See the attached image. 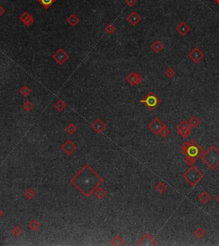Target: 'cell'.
<instances>
[{
    "label": "cell",
    "mask_w": 219,
    "mask_h": 246,
    "mask_svg": "<svg viewBox=\"0 0 219 246\" xmlns=\"http://www.w3.org/2000/svg\"><path fill=\"white\" fill-rule=\"evenodd\" d=\"M23 108L26 112H31V111L34 109V104L31 102L30 100H26L23 104Z\"/></svg>",
    "instance_id": "30"
},
{
    "label": "cell",
    "mask_w": 219,
    "mask_h": 246,
    "mask_svg": "<svg viewBox=\"0 0 219 246\" xmlns=\"http://www.w3.org/2000/svg\"><path fill=\"white\" fill-rule=\"evenodd\" d=\"M61 149L63 153L67 155H71L73 154L77 149V146L74 143V142H72L71 140H67L61 145Z\"/></svg>",
    "instance_id": "10"
},
{
    "label": "cell",
    "mask_w": 219,
    "mask_h": 246,
    "mask_svg": "<svg viewBox=\"0 0 219 246\" xmlns=\"http://www.w3.org/2000/svg\"><path fill=\"white\" fill-rule=\"evenodd\" d=\"M164 125H165L163 124V122H162V120H161L159 118L157 117V118H154V119L149 124L148 129L151 130V131H152V132L154 133V134L159 135L161 130L163 128Z\"/></svg>",
    "instance_id": "9"
},
{
    "label": "cell",
    "mask_w": 219,
    "mask_h": 246,
    "mask_svg": "<svg viewBox=\"0 0 219 246\" xmlns=\"http://www.w3.org/2000/svg\"><path fill=\"white\" fill-rule=\"evenodd\" d=\"M195 162H196V160L194 159L190 158V157H185V163L187 165H189V166L194 165Z\"/></svg>",
    "instance_id": "36"
},
{
    "label": "cell",
    "mask_w": 219,
    "mask_h": 246,
    "mask_svg": "<svg viewBox=\"0 0 219 246\" xmlns=\"http://www.w3.org/2000/svg\"><path fill=\"white\" fill-rule=\"evenodd\" d=\"M175 30L181 36H185L189 33L191 28L189 27V25H187V23H186L185 22H182L176 27Z\"/></svg>",
    "instance_id": "16"
},
{
    "label": "cell",
    "mask_w": 219,
    "mask_h": 246,
    "mask_svg": "<svg viewBox=\"0 0 219 246\" xmlns=\"http://www.w3.org/2000/svg\"><path fill=\"white\" fill-rule=\"evenodd\" d=\"M160 102H161V100H160L159 98L152 91L149 92L144 99H141V103L144 104L150 111L154 110L159 105Z\"/></svg>",
    "instance_id": "5"
},
{
    "label": "cell",
    "mask_w": 219,
    "mask_h": 246,
    "mask_svg": "<svg viewBox=\"0 0 219 246\" xmlns=\"http://www.w3.org/2000/svg\"><path fill=\"white\" fill-rule=\"evenodd\" d=\"M111 244L113 246H123L125 244V243H124V240H123L122 237H120L119 235H116L115 238H113L112 239Z\"/></svg>",
    "instance_id": "21"
},
{
    "label": "cell",
    "mask_w": 219,
    "mask_h": 246,
    "mask_svg": "<svg viewBox=\"0 0 219 246\" xmlns=\"http://www.w3.org/2000/svg\"><path fill=\"white\" fill-rule=\"evenodd\" d=\"M11 233L13 234V235L15 236V237H19V236L22 235V233H23V230H22V228L20 227V226H14V227L12 228L11 229Z\"/></svg>",
    "instance_id": "32"
},
{
    "label": "cell",
    "mask_w": 219,
    "mask_h": 246,
    "mask_svg": "<svg viewBox=\"0 0 219 246\" xmlns=\"http://www.w3.org/2000/svg\"><path fill=\"white\" fill-rule=\"evenodd\" d=\"M126 81L128 82V84L131 86H136V85H140L144 80V77L141 76L140 73H136V72H130L128 76L126 77Z\"/></svg>",
    "instance_id": "8"
},
{
    "label": "cell",
    "mask_w": 219,
    "mask_h": 246,
    "mask_svg": "<svg viewBox=\"0 0 219 246\" xmlns=\"http://www.w3.org/2000/svg\"><path fill=\"white\" fill-rule=\"evenodd\" d=\"M194 235L196 236L198 239H202L205 235V231L202 227H198L194 231Z\"/></svg>",
    "instance_id": "31"
},
{
    "label": "cell",
    "mask_w": 219,
    "mask_h": 246,
    "mask_svg": "<svg viewBox=\"0 0 219 246\" xmlns=\"http://www.w3.org/2000/svg\"><path fill=\"white\" fill-rule=\"evenodd\" d=\"M138 245L140 246H150V245H157V242L155 239L152 238L149 233H145L137 243Z\"/></svg>",
    "instance_id": "13"
},
{
    "label": "cell",
    "mask_w": 219,
    "mask_h": 246,
    "mask_svg": "<svg viewBox=\"0 0 219 246\" xmlns=\"http://www.w3.org/2000/svg\"><path fill=\"white\" fill-rule=\"evenodd\" d=\"M93 194L95 195V196H96L97 198L99 199V200H102V199H104V197L106 196V191H105V190H104V188L99 186V187H97L96 189L94 190Z\"/></svg>",
    "instance_id": "18"
},
{
    "label": "cell",
    "mask_w": 219,
    "mask_h": 246,
    "mask_svg": "<svg viewBox=\"0 0 219 246\" xmlns=\"http://www.w3.org/2000/svg\"><path fill=\"white\" fill-rule=\"evenodd\" d=\"M125 3L129 7H133L137 3V0H125Z\"/></svg>",
    "instance_id": "37"
},
{
    "label": "cell",
    "mask_w": 219,
    "mask_h": 246,
    "mask_svg": "<svg viewBox=\"0 0 219 246\" xmlns=\"http://www.w3.org/2000/svg\"><path fill=\"white\" fill-rule=\"evenodd\" d=\"M52 59H54L58 65H63L65 63L67 62L69 59V54L67 51H65L63 48H58V50L53 53Z\"/></svg>",
    "instance_id": "7"
},
{
    "label": "cell",
    "mask_w": 219,
    "mask_h": 246,
    "mask_svg": "<svg viewBox=\"0 0 219 246\" xmlns=\"http://www.w3.org/2000/svg\"><path fill=\"white\" fill-rule=\"evenodd\" d=\"M204 54L203 51H201V50L199 47H194L188 53V58H189L194 64H198L199 62H200L202 59H204Z\"/></svg>",
    "instance_id": "11"
},
{
    "label": "cell",
    "mask_w": 219,
    "mask_h": 246,
    "mask_svg": "<svg viewBox=\"0 0 219 246\" xmlns=\"http://www.w3.org/2000/svg\"><path fill=\"white\" fill-rule=\"evenodd\" d=\"M215 2L217 3V4H219V0H215Z\"/></svg>",
    "instance_id": "41"
},
{
    "label": "cell",
    "mask_w": 219,
    "mask_h": 246,
    "mask_svg": "<svg viewBox=\"0 0 219 246\" xmlns=\"http://www.w3.org/2000/svg\"><path fill=\"white\" fill-rule=\"evenodd\" d=\"M31 92H32L31 88L28 86H27V85H23V86H22L21 88H19V94L21 95H23V97L28 96L31 94Z\"/></svg>",
    "instance_id": "22"
},
{
    "label": "cell",
    "mask_w": 219,
    "mask_h": 246,
    "mask_svg": "<svg viewBox=\"0 0 219 246\" xmlns=\"http://www.w3.org/2000/svg\"><path fill=\"white\" fill-rule=\"evenodd\" d=\"M188 123H189V125L192 126V128H195V127H197L198 125L200 124V119L198 118V117H196V116H193V117L189 119Z\"/></svg>",
    "instance_id": "28"
},
{
    "label": "cell",
    "mask_w": 219,
    "mask_h": 246,
    "mask_svg": "<svg viewBox=\"0 0 219 246\" xmlns=\"http://www.w3.org/2000/svg\"><path fill=\"white\" fill-rule=\"evenodd\" d=\"M91 128L93 129L97 134H101L102 132H104L105 129L107 128V125L100 118H97L93 124L91 125Z\"/></svg>",
    "instance_id": "12"
},
{
    "label": "cell",
    "mask_w": 219,
    "mask_h": 246,
    "mask_svg": "<svg viewBox=\"0 0 219 246\" xmlns=\"http://www.w3.org/2000/svg\"><path fill=\"white\" fill-rule=\"evenodd\" d=\"M164 74H165V76H166L169 79H172V78L175 76V71L174 69H172V68H168L167 70H165Z\"/></svg>",
    "instance_id": "33"
},
{
    "label": "cell",
    "mask_w": 219,
    "mask_h": 246,
    "mask_svg": "<svg viewBox=\"0 0 219 246\" xmlns=\"http://www.w3.org/2000/svg\"><path fill=\"white\" fill-rule=\"evenodd\" d=\"M66 22H67L69 26H71V27H75V26L77 25L79 22H80V18H79L78 16L75 15V14L73 13V14H71V15L66 19Z\"/></svg>",
    "instance_id": "17"
},
{
    "label": "cell",
    "mask_w": 219,
    "mask_h": 246,
    "mask_svg": "<svg viewBox=\"0 0 219 246\" xmlns=\"http://www.w3.org/2000/svg\"><path fill=\"white\" fill-rule=\"evenodd\" d=\"M3 215H4V213H3V211H2V210L0 209V218L3 216Z\"/></svg>",
    "instance_id": "40"
},
{
    "label": "cell",
    "mask_w": 219,
    "mask_h": 246,
    "mask_svg": "<svg viewBox=\"0 0 219 246\" xmlns=\"http://www.w3.org/2000/svg\"><path fill=\"white\" fill-rule=\"evenodd\" d=\"M155 189H156V191H158V192H159L160 194H162V193H163L164 191L167 190V185L164 184V183H163V182H159V183L156 185Z\"/></svg>",
    "instance_id": "29"
},
{
    "label": "cell",
    "mask_w": 219,
    "mask_h": 246,
    "mask_svg": "<svg viewBox=\"0 0 219 246\" xmlns=\"http://www.w3.org/2000/svg\"><path fill=\"white\" fill-rule=\"evenodd\" d=\"M103 182V178L89 164L83 165L70 179L71 184L86 197H89L94 190L100 186Z\"/></svg>",
    "instance_id": "1"
},
{
    "label": "cell",
    "mask_w": 219,
    "mask_h": 246,
    "mask_svg": "<svg viewBox=\"0 0 219 246\" xmlns=\"http://www.w3.org/2000/svg\"><path fill=\"white\" fill-rule=\"evenodd\" d=\"M181 149H182V154L185 157H190L194 159L195 160L201 158L204 152L200 145L194 140L183 143L182 144Z\"/></svg>",
    "instance_id": "2"
},
{
    "label": "cell",
    "mask_w": 219,
    "mask_h": 246,
    "mask_svg": "<svg viewBox=\"0 0 219 246\" xmlns=\"http://www.w3.org/2000/svg\"><path fill=\"white\" fill-rule=\"evenodd\" d=\"M116 31V27L114 26L113 23H109L106 27H105V32L108 33L109 34H112Z\"/></svg>",
    "instance_id": "34"
},
{
    "label": "cell",
    "mask_w": 219,
    "mask_h": 246,
    "mask_svg": "<svg viewBox=\"0 0 219 246\" xmlns=\"http://www.w3.org/2000/svg\"><path fill=\"white\" fill-rule=\"evenodd\" d=\"M176 130L178 132L179 136L182 138H187L189 136L191 130H192V126L189 125L188 121L187 120H182L176 126Z\"/></svg>",
    "instance_id": "6"
},
{
    "label": "cell",
    "mask_w": 219,
    "mask_h": 246,
    "mask_svg": "<svg viewBox=\"0 0 219 246\" xmlns=\"http://www.w3.org/2000/svg\"><path fill=\"white\" fill-rule=\"evenodd\" d=\"M35 195H36V192L33 189H31V188H28V189H27L26 191H24V196L27 199H28V200L34 199Z\"/></svg>",
    "instance_id": "25"
},
{
    "label": "cell",
    "mask_w": 219,
    "mask_h": 246,
    "mask_svg": "<svg viewBox=\"0 0 219 246\" xmlns=\"http://www.w3.org/2000/svg\"><path fill=\"white\" fill-rule=\"evenodd\" d=\"M40 222H38L35 219L32 220V221L28 223V228H29L30 230H32V231H36L37 230L40 229Z\"/></svg>",
    "instance_id": "24"
},
{
    "label": "cell",
    "mask_w": 219,
    "mask_h": 246,
    "mask_svg": "<svg viewBox=\"0 0 219 246\" xmlns=\"http://www.w3.org/2000/svg\"><path fill=\"white\" fill-rule=\"evenodd\" d=\"M66 103L63 101V99H58L57 101H56V102L54 103V107H55V109H56L57 112H63V110L66 108Z\"/></svg>",
    "instance_id": "20"
},
{
    "label": "cell",
    "mask_w": 219,
    "mask_h": 246,
    "mask_svg": "<svg viewBox=\"0 0 219 246\" xmlns=\"http://www.w3.org/2000/svg\"><path fill=\"white\" fill-rule=\"evenodd\" d=\"M127 21L132 26H136L141 21V16L136 11H132L129 15L127 16Z\"/></svg>",
    "instance_id": "15"
},
{
    "label": "cell",
    "mask_w": 219,
    "mask_h": 246,
    "mask_svg": "<svg viewBox=\"0 0 219 246\" xmlns=\"http://www.w3.org/2000/svg\"><path fill=\"white\" fill-rule=\"evenodd\" d=\"M4 13H5V10H4V8L0 4V17L2 16V15H4Z\"/></svg>",
    "instance_id": "38"
},
{
    "label": "cell",
    "mask_w": 219,
    "mask_h": 246,
    "mask_svg": "<svg viewBox=\"0 0 219 246\" xmlns=\"http://www.w3.org/2000/svg\"><path fill=\"white\" fill-rule=\"evenodd\" d=\"M216 201L218 202L219 203V194L217 195V197H216Z\"/></svg>",
    "instance_id": "39"
},
{
    "label": "cell",
    "mask_w": 219,
    "mask_h": 246,
    "mask_svg": "<svg viewBox=\"0 0 219 246\" xmlns=\"http://www.w3.org/2000/svg\"><path fill=\"white\" fill-rule=\"evenodd\" d=\"M151 49L154 51L155 53H159L160 51L163 49V46L162 42L159 41H155L151 45Z\"/></svg>",
    "instance_id": "19"
},
{
    "label": "cell",
    "mask_w": 219,
    "mask_h": 246,
    "mask_svg": "<svg viewBox=\"0 0 219 246\" xmlns=\"http://www.w3.org/2000/svg\"><path fill=\"white\" fill-rule=\"evenodd\" d=\"M20 21L23 22L24 25L29 28L34 23V19L33 15L30 14L28 11H24L22 15H20Z\"/></svg>",
    "instance_id": "14"
},
{
    "label": "cell",
    "mask_w": 219,
    "mask_h": 246,
    "mask_svg": "<svg viewBox=\"0 0 219 246\" xmlns=\"http://www.w3.org/2000/svg\"><path fill=\"white\" fill-rule=\"evenodd\" d=\"M199 199H200V201L202 203L205 204V203H207V202L211 200V196H210V195L208 194L207 192L203 191L200 195V196H199Z\"/></svg>",
    "instance_id": "27"
},
{
    "label": "cell",
    "mask_w": 219,
    "mask_h": 246,
    "mask_svg": "<svg viewBox=\"0 0 219 246\" xmlns=\"http://www.w3.org/2000/svg\"><path fill=\"white\" fill-rule=\"evenodd\" d=\"M65 130H66V132H67L69 135L72 136V135H74V133L77 131V127L75 126L74 124H69V125L66 126Z\"/></svg>",
    "instance_id": "26"
},
{
    "label": "cell",
    "mask_w": 219,
    "mask_h": 246,
    "mask_svg": "<svg viewBox=\"0 0 219 246\" xmlns=\"http://www.w3.org/2000/svg\"><path fill=\"white\" fill-rule=\"evenodd\" d=\"M170 133H171L170 129L168 128L166 125H164V126H163V128L161 130L159 135L161 136H163V137H166V136H168L169 135H170Z\"/></svg>",
    "instance_id": "35"
},
{
    "label": "cell",
    "mask_w": 219,
    "mask_h": 246,
    "mask_svg": "<svg viewBox=\"0 0 219 246\" xmlns=\"http://www.w3.org/2000/svg\"><path fill=\"white\" fill-rule=\"evenodd\" d=\"M201 159L211 169L215 170L219 165V150L212 145L208 150L204 151Z\"/></svg>",
    "instance_id": "3"
},
{
    "label": "cell",
    "mask_w": 219,
    "mask_h": 246,
    "mask_svg": "<svg viewBox=\"0 0 219 246\" xmlns=\"http://www.w3.org/2000/svg\"><path fill=\"white\" fill-rule=\"evenodd\" d=\"M203 177H204L203 173L199 169H197L193 165H191L189 169L187 170L185 173L182 174V178L187 180L191 186H195L203 178Z\"/></svg>",
    "instance_id": "4"
},
{
    "label": "cell",
    "mask_w": 219,
    "mask_h": 246,
    "mask_svg": "<svg viewBox=\"0 0 219 246\" xmlns=\"http://www.w3.org/2000/svg\"><path fill=\"white\" fill-rule=\"evenodd\" d=\"M37 1L38 3H40L43 7L45 8V10H48L52 4L56 3L57 0H37Z\"/></svg>",
    "instance_id": "23"
}]
</instances>
